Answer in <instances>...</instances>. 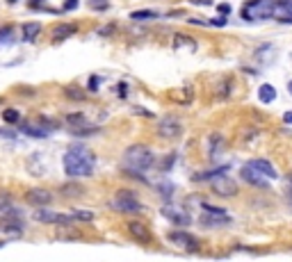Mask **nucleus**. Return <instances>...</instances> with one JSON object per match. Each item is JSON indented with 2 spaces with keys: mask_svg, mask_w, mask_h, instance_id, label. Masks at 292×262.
Listing matches in <instances>:
<instances>
[{
  "mask_svg": "<svg viewBox=\"0 0 292 262\" xmlns=\"http://www.w3.org/2000/svg\"><path fill=\"white\" fill-rule=\"evenodd\" d=\"M62 164H64V171L71 178H85V176H92L94 173L96 157H94V153L85 144H73L64 153Z\"/></svg>",
  "mask_w": 292,
  "mask_h": 262,
  "instance_id": "obj_1",
  "label": "nucleus"
},
{
  "mask_svg": "<svg viewBox=\"0 0 292 262\" xmlns=\"http://www.w3.org/2000/svg\"><path fill=\"white\" fill-rule=\"evenodd\" d=\"M153 164H155V155H153V150L144 144L128 146L124 153V160H121V166H124L126 171L133 173V176L146 171V169H151Z\"/></svg>",
  "mask_w": 292,
  "mask_h": 262,
  "instance_id": "obj_2",
  "label": "nucleus"
},
{
  "mask_svg": "<svg viewBox=\"0 0 292 262\" xmlns=\"http://www.w3.org/2000/svg\"><path fill=\"white\" fill-rule=\"evenodd\" d=\"M276 14V0H249L242 7L244 21H260V18H272Z\"/></svg>",
  "mask_w": 292,
  "mask_h": 262,
  "instance_id": "obj_3",
  "label": "nucleus"
},
{
  "mask_svg": "<svg viewBox=\"0 0 292 262\" xmlns=\"http://www.w3.org/2000/svg\"><path fill=\"white\" fill-rule=\"evenodd\" d=\"M210 187H212V192H215L217 196H222V198H233V196H238V189H240V187H238V182H235V178L228 176V171L212 176Z\"/></svg>",
  "mask_w": 292,
  "mask_h": 262,
  "instance_id": "obj_4",
  "label": "nucleus"
},
{
  "mask_svg": "<svg viewBox=\"0 0 292 262\" xmlns=\"http://www.w3.org/2000/svg\"><path fill=\"white\" fill-rule=\"evenodd\" d=\"M112 205L114 210H119V212H126V214H133V212H142V203L137 201V196L128 189H119V192L114 194L112 198Z\"/></svg>",
  "mask_w": 292,
  "mask_h": 262,
  "instance_id": "obj_5",
  "label": "nucleus"
},
{
  "mask_svg": "<svg viewBox=\"0 0 292 262\" xmlns=\"http://www.w3.org/2000/svg\"><path fill=\"white\" fill-rule=\"evenodd\" d=\"M180 132H183V123L178 119L162 117L157 121V134L164 137V139H176V137H180Z\"/></svg>",
  "mask_w": 292,
  "mask_h": 262,
  "instance_id": "obj_6",
  "label": "nucleus"
},
{
  "mask_svg": "<svg viewBox=\"0 0 292 262\" xmlns=\"http://www.w3.org/2000/svg\"><path fill=\"white\" fill-rule=\"evenodd\" d=\"M167 240L173 246H180L183 251H199V242L189 235V233H183V230H171L167 235Z\"/></svg>",
  "mask_w": 292,
  "mask_h": 262,
  "instance_id": "obj_7",
  "label": "nucleus"
},
{
  "mask_svg": "<svg viewBox=\"0 0 292 262\" xmlns=\"http://www.w3.org/2000/svg\"><path fill=\"white\" fill-rule=\"evenodd\" d=\"M126 230H128V235L133 237V240H137L140 244H148V242L153 240V235H151V228L144 224V221H128L126 224Z\"/></svg>",
  "mask_w": 292,
  "mask_h": 262,
  "instance_id": "obj_8",
  "label": "nucleus"
},
{
  "mask_svg": "<svg viewBox=\"0 0 292 262\" xmlns=\"http://www.w3.org/2000/svg\"><path fill=\"white\" fill-rule=\"evenodd\" d=\"M240 176L244 178V182H249L254 187H267V182H270V178H267L265 173L258 171V169L251 164H244L242 169H240Z\"/></svg>",
  "mask_w": 292,
  "mask_h": 262,
  "instance_id": "obj_9",
  "label": "nucleus"
},
{
  "mask_svg": "<svg viewBox=\"0 0 292 262\" xmlns=\"http://www.w3.org/2000/svg\"><path fill=\"white\" fill-rule=\"evenodd\" d=\"M34 219L41 221V224H71L73 221V217H69V214H60V212H50V210H37L34 212Z\"/></svg>",
  "mask_w": 292,
  "mask_h": 262,
  "instance_id": "obj_10",
  "label": "nucleus"
},
{
  "mask_svg": "<svg viewBox=\"0 0 292 262\" xmlns=\"http://www.w3.org/2000/svg\"><path fill=\"white\" fill-rule=\"evenodd\" d=\"M162 214L167 217L169 221H173L176 226H187L189 221H192V217H189L185 210L176 208V205H164V208H162Z\"/></svg>",
  "mask_w": 292,
  "mask_h": 262,
  "instance_id": "obj_11",
  "label": "nucleus"
},
{
  "mask_svg": "<svg viewBox=\"0 0 292 262\" xmlns=\"http://www.w3.org/2000/svg\"><path fill=\"white\" fill-rule=\"evenodd\" d=\"M199 224L203 226V228H219V226H228V224H231V217H228V212L226 214L206 212V214H201Z\"/></svg>",
  "mask_w": 292,
  "mask_h": 262,
  "instance_id": "obj_12",
  "label": "nucleus"
},
{
  "mask_svg": "<svg viewBox=\"0 0 292 262\" xmlns=\"http://www.w3.org/2000/svg\"><path fill=\"white\" fill-rule=\"evenodd\" d=\"M18 130H21L23 134H27V137L46 139V137L50 134V130H53V128H46V123H43V126H39V123H18Z\"/></svg>",
  "mask_w": 292,
  "mask_h": 262,
  "instance_id": "obj_13",
  "label": "nucleus"
},
{
  "mask_svg": "<svg viewBox=\"0 0 292 262\" xmlns=\"http://www.w3.org/2000/svg\"><path fill=\"white\" fill-rule=\"evenodd\" d=\"M25 198H27V203H32V205H48L50 201H53L50 192H46V189H39V187L27 189Z\"/></svg>",
  "mask_w": 292,
  "mask_h": 262,
  "instance_id": "obj_14",
  "label": "nucleus"
},
{
  "mask_svg": "<svg viewBox=\"0 0 292 262\" xmlns=\"http://www.w3.org/2000/svg\"><path fill=\"white\" fill-rule=\"evenodd\" d=\"M73 32H76V25H73V23H64V25L53 27L50 39H53V43H60V41H64V39H69Z\"/></svg>",
  "mask_w": 292,
  "mask_h": 262,
  "instance_id": "obj_15",
  "label": "nucleus"
},
{
  "mask_svg": "<svg viewBox=\"0 0 292 262\" xmlns=\"http://www.w3.org/2000/svg\"><path fill=\"white\" fill-rule=\"evenodd\" d=\"M256 59H258L260 64H272L276 59V50L272 43H265V46H260L258 50H256Z\"/></svg>",
  "mask_w": 292,
  "mask_h": 262,
  "instance_id": "obj_16",
  "label": "nucleus"
},
{
  "mask_svg": "<svg viewBox=\"0 0 292 262\" xmlns=\"http://www.w3.org/2000/svg\"><path fill=\"white\" fill-rule=\"evenodd\" d=\"M39 32H41V23L39 21H30V23H25V25H23V39H25V41H37L39 39Z\"/></svg>",
  "mask_w": 292,
  "mask_h": 262,
  "instance_id": "obj_17",
  "label": "nucleus"
},
{
  "mask_svg": "<svg viewBox=\"0 0 292 262\" xmlns=\"http://www.w3.org/2000/svg\"><path fill=\"white\" fill-rule=\"evenodd\" d=\"M249 164H251V166H256L258 171H263L267 178H270V180H274V178H276V169L270 164V160H251Z\"/></svg>",
  "mask_w": 292,
  "mask_h": 262,
  "instance_id": "obj_18",
  "label": "nucleus"
},
{
  "mask_svg": "<svg viewBox=\"0 0 292 262\" xmlns=\"http://www.w3.org/2000/svg\"><path fill=\"white\" fill-rule=\"evenodd\" d=\"M276 14H286L281 21L292 23V0H276Z\"/></svg>",
  "mask_w": 292,
  "mask_h": 262,
  "instance_id": "obj_19",
  "label": "nucleus"
},
{
  "mask_svg": "<svg viewBox=\"0 0 292 262\" xmlns=\"http://www.w3.org/2000/svg\"><path fill=\"white\" fill-rule=\"evenodd\" d=\"M162 14H157L155 9H137L130 14V18L133 21H155V18H160Z\"/></svg>",
  "mask_w": 292,
  "mask_h": 262,
  "instance_id": "obj_20",
  "label": "nucleus"
},
{
  "mask_svg": "<svg viewBox=\"0 0 292 262\" xmlns=\"http://www.w3.org/2000/svg\"><path fill=\"white\" fill-rule=\"evenodd\" d=\"M258 98H260L263 103H274V101H276V89H274L272 85H267V82H265V85L258 89Z\"/></svg>",
  "mask_w": 292,
  "mask_h": 262,
  "instance_id": "obj_21",
  "label": "nucleus"
},
{
  "mask_svg": "<svg viewBox=\"0 0 292 262\" xmlns=\"http://www.w3.org/2000/svg\"><path fill=\"white\" fill-rule=\"evenodd\" d=\"M173 48L178 50V48H183V46H187L189 50H196V41L192 37H183V34H176L173 37V43H171Z\"/></svg>",
  "mask_w": 292,
  "mask_h": 262,
  "instance_id": "obj_22",
  "label": "nucleus"
},
{
  "mask_svg": "<svg viewBox=\"0 0 292 262\" xmlns=\"http://www.w3.org/2000/svg\"><path fill=\"white\" fill-rule=\"evenodd\" d=\"M11 43H14L11 27H0V46H11Z\"/></svg>",
  "mask_w": 292,
  "mask_h": 262,
  "instance_id": "obj_23",
  "label": "nucleus"
},
{
  "mask_svg": "<svg viewBox=\"0 0 292 262\" xmlns=\"http://www.w3.org/2000/svg\"><path fill=\"white\" fill-rule=\"evenodd\" d=\"M2 119H5L7 123H18L21 121V114H18V110H5V112H2Z\"/></svg>",
  "mask_w": 292,
  "mask_h": 262,
  "instance_id": "obj_24",
  "label": "nucleus"
},
{
  "mask_svg": "<svg viewBox=\"0 0 292 262\" xmlns=\"http://www.w3.org/2000/svg\"><path fill=\"white\" fill-rule=\"evenodd\" d=\"M171 98H176V101H180V103H189V101H192V91H189V89L173 91V94H171Z\"/></svg>",
  "mask_w": 292,
  "mask_h": 262,
  "instance_id": "obj_25",
  "label": "nucleus"
},
{
  "mask_svg": "<svg viewBox=\"0 0 292 262\" xmlns=\"http://www.w3.org/2000/svg\"><path fill=\"white\" fill-rule=\"evenodd\" d=\"M87 2H89V7H92L94 11H105L110 7L108 0H87Z\"/></svg>",
  "mask_w": 292,
  "mask_h": 262,
  "instance_id": "obj_26",
  "label": "nucleus"
},
{
  "mask_svg": "<svg viewBox=\"0 0 292 262\" xmlns=\"http://www.w3.org/2000/svg\"><path fill=\"white\" fill-rule=\"evenodd\" d=\"M73 221H94V214L87 210H78V212H73Z\"/></svg>",
  "mask_w": 292,
  "mask_h": 262,
  "instance_id": "obj_27",
  "label": "nucleus"
},
{
  "mask_svg": "<svg viewBox=\"0 0 292 262\" xmlns=\"http://www.w3.org/2000/svg\"><path fill=\"white\" fill-rule=\"evenodd\" d=\"M157 189L162 192V196H164V198H171V194H173V185H169V182H162V185H157Z\"/></svg>",
  "mask_w": 292,
  "mask_h": 262,
  "instance_id": "obj_28",
  "label": "nucleus"
},
{
  "mask_svg": "<svg viewBox=\"0 0 292 262\" xmlns=\"http://www.w3.org/2000/svg\"><path fill=\"white\" fill-rule=\"evenodd\" d=\"M0 139H7V141H14L16 139V132L14 130H9V128H0Z\"/></svg>",
  "mask_w": 292,
  "mask_h": 262,
  "instance_id": "obj_29",
  "label": "nucleus"
},
{
  "mask_svg": "<svg viewBox=\"0 0 292 262\" xmlns=\"http://www.w3.org/2000/svg\"><path fill=\"white\" fill-rule=\"evenodd\" d=\"M173 162H176V155H173V153H169L167 157H164V162L162 164H160V169H162V171H169V169H171V164Z\"/></svg>",
  "mask_w": 292,
  "mask_h": 262,
  "instance_id": "obj_30",
  "label": "nucleus"
},
{
  "mask_svg": "<svg viewBox=\"0 0 292 262\" xmlns=\"http://www.w3.org/2000/svg\"><path fill=\"white\" fill-rule=\"evenodd\" d=\"M222 146V137L219 134H212V139H210V144H208V148H210V153H215L217 148Z\"/></svg>",
  "mask_w": 292,
  "mask_h": 262,
  "instance_id": "obj_31",
  "label": "nucleus"
},
{
  "mask_svg": "<svg viewBox=\"0 0 292 262\" xmlns=\"http://www.w3.org/2000/svg\"><path fill=\"white\" fill-rule=\"evenodd\" d=\"M78 5H80V0H64V5H62V9H64V11H73Z\"/></svg>",
  "mask_w": 292,
  "mask_h": 262,
  "instance_id": "obj_32",
  "label": "nucleus"
},
{
  "mask_svg": "<svg viewBox=\"0 0 292 262\" xmlns=\"http://www.w3.org/2000/svg\"><path fill=\"white\" fill-rule=\"evenodd\" d=\"M203 210H206V212H212V214H226L224 208H215V205H210V203H203Z\"/></svg>",
  "mask_w": 292,
  "mask_h": 262,
  "instance_id": "obj_33",
  "label": "nucleus"
},
{
  "mask_svg": "<svg viewBox=\"0 0 292 262\" xmlns=\"http://www.w3.org/2000/svg\"><path fill=\"white\" fill-rule=\"evenodd\" d=\"M217 11H219L222 16H228V14H231V5H228V2H222V5H217Z\"/></svg>",
  "mask_w": 292,
  "mask_h": 262,
  "instance_id": "obj_34",
  "label": "nucleus"
},
{
  "mask_svg": "<svg viewBox=\"0 0 292 262\" xmlns=\"http://www.w3.org/2000/svg\"><path fill=\"white\" fill-rule=\"evenodd\" d=\"M224 23H226V16H222V18H212V21H210V25H217V27H222Z\"/></svg>",
  "mask_w": 292,
  "mask_h": 262,
  "instance_id": "obj_35",
  "label": "nucleus"
},
{
  "mask_svg": "<svg viewBox=\"0 0 292 262\" xmlns=\"http://www.w3.org/2000/svg\"><path fill=\"white\" fill-rule=\"evenodd\" d=\"M96 85H98V75H92V78H89V89H92V91L98 89Z\"/></svg>",
  "mask_w": 292,
  "mask_h": 262,
  "instance_id": "obj_36",
  "label": "nucleus"
},
{
  "mask_svg": "<svg viewBox=\"0 0 292 262\" xmlns=\"http://www.w3.org/2000/svg\"><path fill=\"white\" fill-rule=\"evenodd\" d=\"M192 5H212V0H189Z\"/></svg>",
  "mask_w": 292,
  "mask_h": 262,
  "instance_id": "obj_37",
  "label": "nucleus"
},
{
  "mask_svg": "<svg viewBox=\"0 0 292 262\" xmlns=\"http://www.w3.org/2000/svg\"><path fill=\"white\" fill-rule=\"evenodd\" d=\"M117 94H119V96H126V85H117Z\"/></svg>",
  "mask_w": 292,
  "mask_h": 262,
  "instance_id": "obj_38",
  "label": "nucleus"
},
{
  "mask_svg": "<svg viewBox=\"0 0 292 262\" xmlns=\"http://www.w3.org/2000/svg\"><path fill=\"white\" fill-rule=\"evenodd\" d=\"M283 123H292V112H286V114H283Z\"/></svg>",
  "mask_w": 292,
  "mask_h": 262,
  "instance_id": "obj_39",
  "label": "nucleus"
},
{
  "mask_svg": "<svg viewBox=\"0 0 292 262\" xmlns=\"http://www.w3.org/2000/svg\"><path fill=\"white\" fill-rule=\"evenodd\" d=\"M110 30H112V25H108V27H103V30H98V34H110Z\"/></svg>",
  "mask_w": 292,
  "mask_h": 262,
  "instance_id": "obj_40",
  "label": "nucleus"
},
{
  "mask_svg": "<svg viewBox=\"0 0 292 262\" xmlns=\"http://www.w3.org/2000/svg\"><path fill=\"white\" fill-rule=\"evenodd\" d=\"M288 91H290V96H292V80L288 82Z\"/></svg>",
  "mask_w": 292,
  "mask_h": 262,
  "instance_id": "obj_41",
  "label": "nucleus"
},
{
  "mask_svg": "<svg viewBox=\"0 0 292 262\" xmlns=\"http://www.w3.org/2000/svg\"><path fill=\"white\" fill-rule=\"evenodd\" d=\"M7 2H9V5H14V2H16V0H7Z\"/></svg>",
  "mask_w": 292,
  "mask_h": 262,
  "instance_id": "obj_42",
  "label": "nucleus"
},
{
  "mask_svg": "<svg viewBox=\"0 0 292 262\" xmlns=\"http://www.w3.org/2000/svg\"><path fill=\"white\" fill-rule=\"evenodd\" d=\"M2 246H5V242H2V240H0V249H2Z\"/></svg>",
  "mask_w": 292,
  "mask_h": 262,
  "instance_id": "obj_43",
  "label": "nucleus"
}]
</instances>
